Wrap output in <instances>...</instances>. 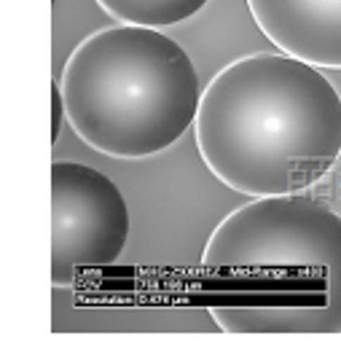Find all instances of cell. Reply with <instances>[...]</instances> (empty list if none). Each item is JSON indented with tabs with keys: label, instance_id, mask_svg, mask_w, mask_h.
Masks as SVG:
<instances>
[{
	"label": "cell",
	"instance_id": "cell-2",
	"mask_svg": "<svg viewBox=\"0 0 341 360\" xmlns=\"http://www.w3.org/2000/svg\"><path fill=\"white\" fill-rule=\"evenodd\" d=\"M196 146L239 194H304L341 156V94L290 54L242 57L202 94Z\"/></svg>",
	"mask_w": 341,
	"mask_h": 360
},
{
	"label": "cell",
	"instance_id": "cell-6",
	"mask_svg": "<svg viewBox=\"0 0 341 360\" xmlns=\"http://www.w3.org/2000/svg\"><path fill=\"white\" fill-rule=\"evenodd\" d=\"M113 19L140 27H172L196 16L210 0H97Z\"/></svg>",
	"mask_w": 341,
	"mask_h": 360
},
{
	"label": "cell",
	"instance_id": "cell-1",
	"mask_svg": "<svg viewBox=\"0 0 341 360\" xmlns=\"http://www.w3.org/2000/svg\"><path fill=\"white\" fill-rule=\"evenodd\" d=\"M202 288L229 333H341V215L304 194L255 196L210 234Z\"/></svg>",
	"mask_w": 341,
	"mask_h": 360
},
{
	"label": "cell",
	"instance_id": "cell-4",
	"mask_svg": "<svg viewBox=\"0 0 341 360\" xmlns=\"http://www.w3.org/2000/svg\"><path fill=\"white\" fill-rule=\"evenodd\" d=\"M129 207L105 172L81 162L51 165V283L113 266L129 240Z\"/></svg>",
	"mask_w": 341,
	"mask_h": 360
},
{
	"label": "cell",
	"instance_id": "cell-7",
	"mask_svg": "<svg viewBox=\"0 0 341 360\" xmlns=\"http://www.w3.org/2000/svg\"><path fill=\"white\" fill-rule=\"evenodd\" d=\"M62 113H67V110H65L62 86L60 84H51V140H54V143H57L60 129H62Z\"/></svg>",
	"mask_w": 341,
	"mask_h": 360
},
{
	"label": "cell",
	"instance_id": "cell-3",
	"mask_svg": "<svg viewBox=\"0 0 341 360\" xmlns=\"http://www.w3.org/2000/svg\"><path fill=\"white\" fill-rule=\"evenodd\" d=\"M60 86L75 135L116 159L175 146L196 124L205 94L188 51L140 25L108 27L75 46Z\"/></svg>",
	"mask_w": 341,
	"mask_h": 360
},
{
	"label": "cell",
	"instance_id": "cell-5",
	"mask_svg": "<svg viewBox=\"0 0 341 360\" xmlns=\"http://www.w3.org/2000/svg\"><path fill=\"white\" fill-rule=\"evenodd\" d=\"M261 32L282 54L341 68V0H247Z\"/></svg>",
	"mask_w": 341,
	"mask_h": 360
}]
</instances>
